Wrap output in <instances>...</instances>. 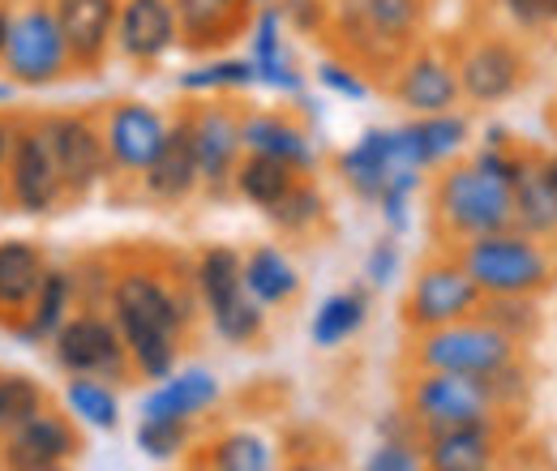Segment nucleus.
<instances>
[{
	"mask_svg": "<svg viewBox=\"0 0 557 471\" xmlns=\"http://www.w3.org/2000/svg\"><path fill=\"white\" fill-rule=\"evenodd\" d=\"M287 471H326V468H318V463H296V468H287Z\"/></svg>",
	"mask_w": 557,
	"mask_h": 471,
	"instance_id": "nucleus-48",
	"label": "nucleus"
},
{
	"mask_svg": "<svg viewBox=\"0 0 557 471\" xmlns=\"http://www.w3.org/2000/svg\"><path fill=\"white\" fill-rule=\"evenodd\" d=\"M176 26L189 48H223L249 26V0H172Z\"/></svg>",
	"mask_w": 557,
	"mask_h": 471,
	"instance_id": "nucleus-18",
	"label": "nucleus"
},
{
	"mask_svg": "<svg viewBox=\"0 0 557 471\" xmlns=\"http://www.w3.org/2000/svg\"><path fill=\"white\" fill-rule=\"evenodd\" d=\"M125 338L99 313H77L57 331V360L73 377H121L125 373Z\"/></svg>",
	"mask_w": 557,
	"mask_h": 471,
	"instance_id": "nucleus-8",
	"label": "nucleus"
},
{
	"mask_svg": "<svg viewBox=\"0 0 557 471\" xmlns=\"http://www.w3.org/2000/svg\"><path fill=\"white\" fill-rule=\"evenodd\" d=\"M189 442V420H168V416H141L138 450L150 459H172Z\"/></svg>",
	"mask_w": 557,
	"mask_h": 471,
	"instance_id": "nucleus-36",
	"label": "nucleus"
},
{
	"mask_svg": "<svg viewBox=\"0 0 557 471\" xmlns=\"http://www.w3.org/2000/svg\"><path fill=\"white\" fill-rule=\"evenodd\" d=\"M515 159L502 154H476L463 168H450L437 185V210L446 219V227L463 232V236H488V232H506V223L515 219Z\"/></svg>",
	"mask_w": 557,
	"mask_h": 471,
	"instance_id": "nucleus-2",
	"label": "nucleus"
},
{
	"mask_svg": "<svg viewBox=\"0 0 557 471\" xmlns=\"http://www.w3.org/2000/svg\"><path fill=\"white\" fill-rule=\"evenodd\" d=\"M322 86H331V90H339V95H348V99H364L369 95V86L360 82V77H351L344 65H322Z\"/></svg>",
	"mask_w": 557,
	"mask_h": 471,
	"instance_id": "nucleus-43",
	"label": "nucleus"
},
{
	"mask_svg": "<svg viewBox=\"0 0 557 471\" xmlns=\"http://www.w3.org/2000/svg\"><path fill=\"white\" fill-rule=\"evenodd\" d=\"M9 150H13V129H9L4 121H0V168L9 163Z\"/></svg>",
	"mask_w": 557,
	"mask_h": 471,
	"instance_id": "nucleus-45",
	"label": "nucleus"
},
{
	"mask_svg": "<svg viewBox=\"0 0 557 471\" xmlns=\"http://www.w3.org/2000/svg\"><path fill=\"white\" fill-rule=\"evenodd\" d=\"M360 322H364V296H360V292L331 296V300L318 309V318H313V343H318V347H335V343H344L348 335H356Z\"/></svg>",
	"mask_w": 557,
	"mask_h": 471,
	"instance_id": "nucleus-31",
	"label": "nucleus"
},
{
	"mask_svg": "<svg viewBox=\"0 0 557 471\" xmlns=\"http://www.w3.org/2000/svg\"><path fill=\"white\" fill-rule=\"evenodd\" d=\"M253 73H258V82L278 86V90H296V86H300V77L292 73L287 57H283V44H278L275 9H267V13L258 17V26H253Z\"/></svg>",
	"mask_w": 557,
	"mask_h": 471,
	"instance_id": "nucleus-29",
	"label": "nucleus"
},
{
	"mask_svg": "<svg viewBox=\"0 0 557 471\" xmlns=\"http://www.w3.org/2000/svg\"><path fill=\"white\" fill-rule=\"evenodd\" d=\"M70 61L82 69H95L108 57V44L116 35V17H121V0H57L52 4Z\"/></svg>",
	"mask_w": 557,
	"mask_h": 471,
	"instance_id": "nucleus-13",
	"label": "nucleus"
},
{
	"mask_svg": "<svg viewBox=\"0 0 557 471\" xmlns=\"http://www.w3.org/2000/svg\"><path fill=\"white\" fill-rule=\"evenodd\" d=\"M198 287H202L210 313H223L227 305H236L245 296V267H240L236 249H227V245L207 249L198 262Z\"/></svg>",
	"mask_w": 557,
	"mask_h": 471,
	"instance_id": "nucleus-28",
	"label": "nucleus"
},
{
	"mask_svg": "<svg viewBox=\"0 0 557 471\" xmlns=\"http://www.w3.org/2000/svg\"><path fill=\"white\" fill-rule=\"evenodd\" d=\"M112 309L121 338L138 364V373L163 382L176 364V335L189 322V309L172 296V287L146 270H129L112 287Z\"/></svg>",
	"mask_w": 557,
	"mask_h": 471,
	"instance_id": "nucleus-1",
	"label": "nucleus"
},
{
	"mask_svg": "<svg viewBox=\"0 0 557 471\" xmlns=\"http://www.w3.org/2000/svg\"><path fill=\"white\" fill-rule=\"evenodd\" d=\"M395 267H399V253H395V245L391 240H382V245H373V253H369V283H391L395 278Z\"/></svg>",
	"mask_w": 557,
	"mask_h": 471,
	"instance_id": "nucleus-42",
	"label": "nucleus"
},
{
	"mask_svg": "<svg viewBox=\"0 0 557 471\" xmlns=\"http://www.w3.org/2000/svg\"><path fill=\"white\" fill-rule=\"evenodd\" d=\"M364 471H420V463L408 446H395V442H391V446H382V450L369 455Z\"/></svg>",
	"mask_w": 557,
	"mask_h": 471,
	"instance_id": "nucleus-41",
	"label": "nucleus"
},
{
	"mask_svg": "<svg viewBox=\"0 0 557 471\" xmlns=\"http://www.w3.org/2000/svg\"><path fill=\"white\" fill-rule=\"evenodd\" d=\"M249 82H258L253 61H219V65L198 69V73H185V77H181V86H189V90H210V86H249Z\"/></svg>",
	"mask_w": 557,
	"mask_h": 471,
	"instance_id": "nucleus-39",
	"label": "nucleus"
},
{
	"mask_svg": "<svg viewBox=\"0 0 557 471\" xmlns=\"http://www.w3.org/2000/svg\"><path fill=\"white\" fill-rule=\"evenodd\" d=\"M488 404H493L488 377H468V373H429L412 391V407L433 433L459 424H485Z\"/></svg>",
	"mask_w": 557,
	"mask_h": 471,
	"instance_id": "nucleus-9",
	"label": "nucleus"
},
{
	"mask_svg": "<svg viewBox=\"0 0 557 471\" xmlns=\"http://www.w3.org/2000/svg\"><path fill=\"white\" fill-rule=\"evenodd\" d=\"M506 13H510L519 26L541 30V26L557 22V0H506Z\"/></svg>",
	"mask_w": 557,
	"mask_h": 471,
	"instance_id": "nucleus-40",
	"label": "nucleus"
},
{
	"mask_svg": "<svg viewBox=\"0 0 557 471\" xmlns=\"http://www.w3.org/2000/svg\"><path fill=\"white\" fill-rule=\"evenodd\" d=\"M181 39L176 4L172 0H121L116 17V48L134 65H154Z\"/></svg>",
	"mask_w": 557,
	"mask_h": 471,
	"instance_id": "nucleus-12",
	"label": "nucleus"
},
{
	"mask_svg": "<svg viewBox=\"0 0 557 471\" xmlns=\"http://www.w3.org/2000/svg\"><path fill=\"white\" fill-rule=\"evenodd\" d=\"M523 82V57L502 44V39H488L481 48H472L459 65V90L476 103H502L519 90Z\"/></svg>",
	"mask_w": 557,
	"mask_h": 471,
	"instance_id": "nucleus-17",
	"label": "nucleus"
},
{
	"mask_svg": "<svg viewBox=\"0 0 557 471\" xmlns=\"http://www.w3.org/2000/svg\"><path fill=\"white\" fill-rule=\"evenodd\" d=\"M65 309H70V274L65 270H48L39 283V296L30 305V326L22 331L26 338H48L65 326Z\"/></svg>",
	"mask_w": 557,
	"mask_h": 471,
	"instance_id": "nucleus-30",
	"label": "nucleus"
},
{
	"mask_svg": "<svg viewBox=\"0 0 557 471\" xmlns=\"http://www.w3.org/2000/svg\"><path fill=\"white\" fill-rule=\"evenodd\" d=\"M44 274H48L44 253L30 240H0V313L30 309Z\"/></svg>",
	"mask_w": 557,
	"mask_h": 471,
	"instance_id": "nucleus-20",
	"label": "nucleus"
},
{
	"mask_svg": "<svg viewBox=\"0 0 557 471\" xmlns=\"http://www.w3.org/2000/svg\"><path fill=\"white\" fill-rule=\"evenodd\" d=\"M163 137H168V125L154 108L146 103H121L112 116H108V159L125 172H146L154 163V154L163 150Z\"/></svg>",
	"mask_w": 557,
	"mask_h": 471,
	"instance_id": "nucleus-16",
	"label": "nucleus"
},
{
	"mask_svg": "<svg viewBox=\"0 0 557 471\" xmlns=\"http://www.w3.org/2000/svg\"><path fill=\"white\" fill-rule=\"evenodd\" d=\"M44 411V391L26 373H0V433L22 429Z\"/></svg>",
	"mask_w": 557,
	"mask_h": 471,
	"instance_id": "nucleus-32",
	"label": "nucleus"
},
{
	"mask_svg": "<svg viewBox=\"0 0 557 471\" xmlns=\"http://www.w3.org/2000/svg\"><path fill=\"white\" fill-rule=\"evenodd\" d=\"M296 287H300V278H296L292 262L278 249L262 245V249L249 253V262H245V292L258 305H283V300L296 296Z\"/></svg>",
	"mask_w": 557,
	"mask_h": 471,
	"instance_id": "nucleus-27",
	"label": "nucleus"
},
{
	"mask_svg": "<svg viewBox=\"0 0 557 471\" xmlns=\"http://www.w3.org/2000/svg\"><path fill=\"white\" fill-rule=\"evenodd\" d=\"M4 69L22 86H48L73 65L61 22L44 4H26L22 13L9 17V44H4Z\"/></svg>",
	"mask_w": 557,
	"mask_h": 471,
	"instance_id": "nucleus-3",
	"label": "nucleus"
},
{
	"mask_svg": "<svg viewBox=\"0 0 557 471\" xmlns=\"http://www.w3.org/2000/svg\"><path fill=\"white\" fill-rule=\"evenodd\" d=\"M214 471H271V446L258 433H227L210 450Z\"/></svg>",
	"mask_w": 557,
	"mask_h": 471,
	"instance_id": "nucleus-33",
	"label": "nucleus"
},
{
	"mask_svg": "<svg viewBox=\"0 0 557 471\" xmlns=\"http://www.w3.org/2000/svg\"><path fill=\"white\" fill-rule=\"evenodd\" d=\"M481 305V287L472 283V274L463 267H433L424 270L412 287L408 300V318L412 326H450L463 313H472Z\"/></svg>",
	"mask_w": 557,
	"mask_h": 471,
	"instance_id": "nucleus-11",
	"label": "nucleus"
},
{
	"mask_svg": "<svg viewBox=\"0 0 557 471\" xmlns=\"http://www.w3.org/2000/svg\"><path fill=\"white\" fill-rule=\"evenodd\" d=\"M70 455H77V433L65 416L39 411L4 442V468L9 471H48L61 468Z\"/></svg>",
	"mask_w": 557,
	"mask_h": 471,
	"instance_id": "nucleus-14",
	"label": "nucleus"
},
{
	"mask_svg": "<svg viewBox=\"0 0 557 471\" xmlns=\"http://www.w3.org/2000/svg\"><path fill=\"white\" fill-rule=\"evenodd\" d=\"M240 141L249 146V154L283 159V163H292L296 172H300V168H313V146H309V137L300 134L296 125L278 121V116H249V121L240 125Z\"/></svg>",
	"mask_w": 557,
	"mask_h": 471,
	"instance_id": "nucleus-25",
	"label": "nucleus"
},
{
	"mask_svg": "<svg viewBox=\"0 0 557 471\" xmlns=\"http://www.w3.org/2000/svg\"><path fill=\"white\" fill-rule=\"evenodd\" d=\"M146 181V194L154 202H185L198 181H202V168H198V141H194V121H181L172 125L163 137V150L154 154V163L141 172Z\"/></svg>",
	"mask_w": 557,
	"mask_h": 471,
	"instance_id": "nucleus-15",
	"label": "nucleus"
},
{
	"mask_svg": "<svg viewBox=\"0 0 557 471\" xmlns=\"http://www.w3.org/2000/svg\"><path fill=\"white\" fill-rule=\"evenodd\" d=\"M318 13H322V4H318V0H292V17H296V26H305V30H313V22H318Z\"/></svg>",
	"mask_w": 557,
	"mask_h": 471,
	"instance_id": "nucleus-44",
	"label": "nucleus"
},
{
	"mask_svg": "<svg viewBox=\"0 0 557 471\" xmlns=\"http://www.w3.org/2000/svg\"><path fill=\"white\" fill-rule=\"evenodd\" d=\"M408 129L417 137L424 163H437V159H446V154H455V150L463 146L468 121H459V116H450V112H437V116H424L420 125H408Z\"/></svg>",
	"mask_w": 557,
	"mask_h": 471,
	"instance_id": "nucleus-34",
	"label": "nucleus"
},
{
	"mask_svg": "<svg viewBox=\"0 0 557 471\" xmlns=\"http://www.w3.org/2000/svg\"><path fill=\"white\" fill-rule=\"evenodd\" d=\"M219 399V382L207 369H185L181 377H163V386L154 395H146L141 416H168V420H189L198 411H207Z\"/></svg>",
	"mask_w": 557,
	"mask_h": 471,
	"instance_id": "nucleus-22",
	"label": "nucleus"
},
{
	"mask_svg": "<svg viewBox=\"0 0 557 471\" xmlns=\"http://www.w3.org/2000/svg\"><path fill=\"white\" fill-rule=\"evenodd\" d=\"M70 407L95 429H116L121 420V407H116V395L90 377H73L70 382Z\"/></svg>",
	"mask_w": 557,
	"mask_h": 471,
	"instance_id": "nucleus-35",
	"label": "nucleus"
},
{
	"mask_svg": "<svg viewBox=\"0 0 557 471\" xmlns=\"http://www.w3.org/2000/svg\"><path fill=\"white\" fill-rule=\"evenodd\" d=\"M420 22V0H339V26L351 44L373 57L386 61L391 52H399Z\"/></svg>",
	"mask_w": 557,
	"mask_h": 471,
	"instance_id": "nucleus-7",
	"label": "nucleus"
},
{
	"mask_svg": "<svg viewBox=\"0 0 557 471\" xmlns=\"http://www.w3.org/2000/svg\"><path fill=\"white\" fill-rule=\"evenodd\" d=\"M463 270L472 274V283L493 296H523L536 292L549 278L545 253L523 240V236H506V232H488L476 236L463 253Z\"/></svg>",
	"mask_w": 557,
	"mask_h": 471,
	"instance_id": "nucleus-4",
	"label": "nucleus"
},
{
	"mask_svg": "<svg viewBox=\"0 0 557 471\" xmlns=\"http://www.w3.org/2000/svg\"><path fill=\"white\" fill-rule=\"evenodd\" d=\"M44 137L57 154V168H61V181H65V194H90L103 172H108V141L103 134L86 121V116H52L44 125Z\"/></svg>",
	"mask_w": 557,
	"mask_h": 471,
	"instance_id": "nucleus-10",
	"label": "nucleus"
},
{
	"mask_svg": "<svg viewBox=\"0 0 557 471\" xmlns=\"http://www.w3.org/2000/svg\"><path fill=\"white\" fill-rule=\"evenodd\" d=\"M271 219H275L283 232H305V227H313L318 219H322V194L313 189V185H296L275 210H267Z\"/></svg>",
	"mask_w": 557,
	"mask_h": 471,
	"instance_id": "nucleus-37",
	"label": "nucleus"
},
{
	"mask_svg": "<svg viewBox=\"0 0 557 471\" xmlns=\"http://www.w3.org/2000/svg\"><path fill=\"white\" fill-rule=\"evenodd\" d=\"M545 176H549V185H554V194H557V159L545 163Z\"/></svg>",
	"mask_w": 557,
	"mask_h": 471,
	"instance_id": "nucleus-47",
	"label": "nucleus"
},
{
	"mask_svg": "<svg viewBox=\"0 0 557 471\" xmlns=\"http://www.w3.org/2000/svg\"><path fill=\"white\" fill-rule=\"evenodd\" d=\"M296 168L283 163V159H271V154H249L240 168H236V189L240 198L262 210H275L292 189H296Z\"/></svg>",
	"mask_w": 557,
	"mask_h": 471,
	"instance_id": "nucleus-26",
	"label": "nucleus"
},
{
	"mask_svg": "<svg viewBox=\"0 0 557 471\" xmlns=\"http://www.w3.org/2000/svg\"><path fill=\"white\" fill-rule=\"evenodd\" d=\"M493 459L485 424H459L437 429L429 442V468L433 471H485Z\"/></svg>",
	"mask_w": 557,
	"mask_h": 471,
	"instance_id": "nucleus-24",
	"label": "nucleus"
},
{
	"mask_svg": "<svg viewBox=\"0 0 557 471\" xmlns=\"http://www.w3.org/2000/svg\"><path fill=\"white\" fill-rule=\"evenodd\" d=\"M420 360L429 373H468V377H493L510 364V335L497 326H437L420 343Z\"/></svg>",
	"mask_w": 557,
	"mask_h": 471,
	"instance_id": "nucleus-5",
	"label": "nucleus"
},
{
	"mask_svg": "<svg viewBox=\"0 0 557 471\" xmlns=\"http://www.w3.org/2000/svg\"><path fill=\"white\" fill-rule=\"evenodd\" d=\"M4 99H13V86H0V103H4Z\"/></svg>",
	"mask_w": 557,
	"mask_h": 471,
	"instance_id": "nucleus-49",
	"label": "nucleus"
},
{
	"mask_svg": "<svg viewBox=\"0 0 557 471\" xmlns=\"http://www.w3.org/2000/svg\"><path fill=\"white\" fill-rule=\"evenodd\" d=\"M48 471H61V468H48Z\"/></svg>",
	"mask_w": 557,
	"mask_h": 471,
	"instance_id": "nucleus-50",
	"label": "nucleus"
},
{
	"mask_svg": "<svg viewBox=\"0 0 557 471\" xmlns=\"http://www.w3.org/2000/svg\"><path fill=\"white\" fill-rule=\"evenodd\" d=\"M4 172H9V202L22 214H52L57 202L65 198V181H61L57 154H52L44 129H17L13 134Z\"/></svg>",
	"mask_w": 557,
	"mask_h": 471,
	"instance_id": "nucleus-6",
	"label": "nucleus"
},
{
	"mask_svg": "<svg viewBox=\"0 0 557 471\" xmlns=\"http://www.w3.org/2000/svg\"><path fill=\"white\" fill-rule=\"evenodd\" d=\"M515 219L528 232H557V194L545 176V163H515Z\"/></svg>",
	"mask_w": 557,
	"mask_h": 471,
	"instance_id": "nucleus-23",
	"label": "nucleus"
},
{
	"mask_svg": "<svg viewBox=\"0 0 557 471\" xmlns=\"http://www.w3.org/2000/svg\"><path fill=\"white\" fill-rule=\"evenodd\" d=\"M194 141H198V168H202V181H207V185H219V181L232 172L236 150L245 146L236 116L223 112V108H207V112L194 121Z\"/></svg>",
	"mask_w": 557,
	"mask_h": 471,
	"instance_id": "nucleus-21",
	"label": "nucleus"
},
{
	"mask_svg": "<svg viewBox=\"0 0 557 471\" xmlns=\"http://www.w3.org/2000/svg\"><path fill=\"white\" fill-rule=\"evenodd\" d=\"M4 44H9V13L0 9V57H4Z\"/></svg>",
	"mask_w": 557,
	"mask_h": 471,
	"instance_id": "nucleus-46",
	"label": "nucleus"
},
{
	"mask_svg": "<svg viewBox=\"0 0 557 471\" xmlns=\"http://www.w3.org/2000/svg\"><path fill=\"white\" fill-rule=\"evenodd\" d=\"M395 95H399V103H408L420 116H437V112H450L463 90H459V73L446 65V61L417 57L412 65L404 69Z\"/></svg>",
	"mask_w": 557,
	"mask_h": 471,
	"instance_id": "nucleus-19",
	"label": "nucleus"
},
{
	"mask_svg": "<svg viewBox=\"0 0 557 471\" xmlns=\"http://www.w3.org/2000/svg\"><path fill=\"white\" fill-rule=\"evenodd\" d=\"M214 326L227 343H249L262 335V305L253 296H240L236 305H227L223 313H214Z\"/></svg>",
	"mask_w": 557,
	"mask_h": 471,
	"instance_id": "nucleus-38",
	"label": "nucleus"
}]
</instances>
